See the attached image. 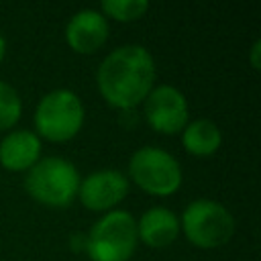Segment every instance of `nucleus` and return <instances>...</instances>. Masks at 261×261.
Wrapping results in <instances>:
<instances>
[{"label":"nucleus","instance_id":"12","mask_svg":"<svg viewBox=\"0 0 261 261\" xmlns=\"http://www.w3.org/2000/svg\"><path fill=\"white\" fill-rule=\"evenodd\" d=\"M222 133L220 128L208 118H196L188 122L181 130V145L190 155L208 157L220 149Z\"/></svg>","mask_w":261,"mask_h":261},{"label":"nucleus","instance_id":"10","mask_svg":"<svg viewBox=\"0 0 261 261\" xmlns=\"http://www.w3.org/2000/svg\"><path fill=\"white\" fill-rule=\"evenodd\" d=\"M41 159V139L29 130H10L0 141V165L8 171H29Z\"/></svg>","mask_w":261,"mask_h":261},{"label":"nucleus","instance_id":"11","mask_svg":"<svg viewBox=\"0 0 261 261\" xmlns=\"http://www.w3.org/2000/svg\"><path fill=\"white\" fill-rule=\"evenodd\" d=\"M179 234V218L163 206H153L137 220V237L151 249L169 247Z\"/></svg>","mask_w":261,"mask_h":261},{"label":"nucleus","instance_id":"1","mask_svg":"<svg viewBox=\"0 0 261 261\" xmlns=\"http://www.w3.org/2000/svg\"><path fill=\"white\" fill-rule=\"evenodd\" d=\"M155 75V59L143 45H120L98 65L96 84L106 104L130 110L143 104L153 90Z\"/></svg>","mask_w":261,"mask_h":261},{"label":"nucleus","instance_id":"7","mask_svg":"<svg viewBox=\"0 0 261 261\" xmlns=\"http://www.w3.org/2000/svg\"><path fill=\"white\" fill-rule=\"evenodd\" d=\"M143 114L155 133L177 135L188 124L190 108L186 96L175 86L159 84L143 100Z\"/></svg>","mask_w":261,"mask_h":261},{"label":"nucleus","instance_id":"8","mask_svg":"<svg viewBox=\"0 0 261 261\" xmlns=\"http://www.w3.org/2000/svg\"><path fill=\"white\" fill-rule=\"evenodd\" d=\"M128 194V177L118 169H100L88 173L80 179L77 200L82 206L94 212H108L114 210L118 202L124 200Z\"/></svg>","mask_w":261,"mask_h":261},{"label":"nucleus","instance_id":"15","mask_svg":"<svg viewBox=\"0 0 261 261\" xmlns=\"http://www.w3.org/2000/svg\"><path fill=\"white\" fill-rule=\"evenodd\" d=\"M259 53H261V41L257 39V41L251 45V57H249V61H251V67H253V69H259V67H261V61H259Z\"/></svg>","mask_w":261,"mask_h":261},{"label":"nucleus","instance_id":"3","mask_svg":"<svg viewBox=\"0 0 261 261\" xmlns=\"http://www.w3.org/2000/svg\"><path fill=\"white\" fill-rule=\"evenodd\" d=\"M137 220L126 210H108L86 234L90 261H128L137 249Z\"/></svg>","mask_w":261,"mask_h":261},{"label":"nucleus","instance_id":"16","mask_svg":"<svg viewBox=\"0 0 261 261\" xmlns=\"http://www.w3.org/2000/svg\"><path fill=\"white\" fill-rule=\"evenodd\" d=\"M4 53H6V41H4V37L0 35V61L4 59Z\"/></svg>","mask_w":261,"mask_h":261},{"label":"nucleus","instance_id":"2","mask_svg":"<svg viewBox=\"0 0 261 261\" xmlns=\"http://www.w3.org/2000/svg\"><path fill=\"white\" fill-rule=\"evenodd\" d=\"M80 173L75 165L65 157H43L24 175L27 194L51 208L69 206L80 188Z\"/></svg>","mask_w":261,"mask_h":261},{"label":"nucleus","instance_id":"6","mask_svg":"<svg viewBox=\"0 0 261 261\" xmlns=\"http://www.w3.org/2000/svg\"><path fill=\"white\" fill-rule=\"evenodd\" d=\"M128 177L151 196H171L181 186V167L165 149L147 145L130 155Z\"/></svg>","mask_w":261,"mask_h":261},{"label":"nucleus","instance_id":"4","mask_svg":"<svg viewBox=\"0 0 261 261\" xmlns=\"http://www.w3.org/2000/svg\"><path fill=\"white\" fill-rule=\"evenodd\" d=\"M84 124V104L80 96L67 88L51 90L35 108V135L51 143L73 139Z\"/></svg>","mask_w":261,"mask_h":261},{"label":"nucleus","instance_id":"5","mask_svg":"<svg viewBox=\"0 0 261 261\" xmlns=\"http://www.w3.org/2000/svg\"><path fill=\"white\" fill-rule=\"evenodd\" d=\"M179 226L198 249H218L234 234V218L228 208L206 198L194 200L184 208Z\"/></svg>","mask_w":261,"mask_h":261},{"label":"nucleus","instance_id":"9","mask_svg":"<svg viewBox=\"0 0 261 261\" xmlns=\"http://www.w3.org/2000/svg\"><path fill=\"white\" fill-rule=\"evenodd\" d=\"M108 39V22L106 16L94 8L77 10L65 24V41L67 45L82 55L96 53Z\"/></svg>","mask_w":261,"mask_h":261},{"label":"nucleus","instance_id":"14","mask_svg":"<svg viewBox=\"0 0 261 261\" xmlns=\"http://www.w3.org/2000/svg\"><path fill=\"white\" fill-rule=\"evenodd\" d=\"M22 114V102L18 92L0 80V130L12 128Z\"/></svg>","mask_w":261,"mask_h":261},{"label":"nucleus","instance_id":"13","mask_svg":"<svg viewBox=\"0 0 261 261\" xmlns=\"http://www.w3.org/2000/svg\"><path fill=\"white\" fill-rule=\"evenodd\" d=\"M100 8L104 16H110L118 22H130L141 18L149 10V2L147 0H104Z\"/></svg>","mask_w":261,"mask_h":261}]
</instances>
